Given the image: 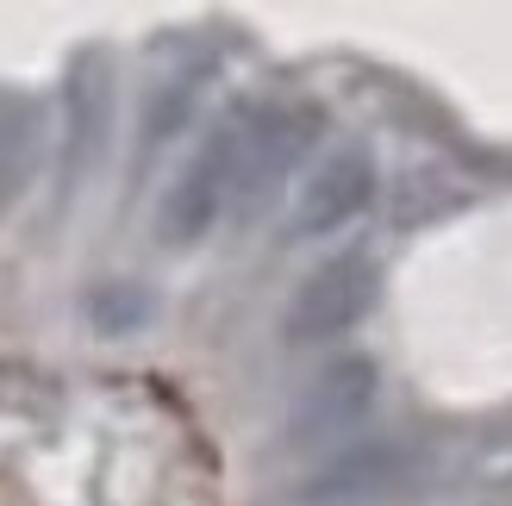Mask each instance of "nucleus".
Wrapping results in <instances>:
<instances>
[{"instance_id": "obj_1", "label": "nucleus", "mask_w": 512, "mask_h": 506, "mask_svg": "<svg viewBox=\"0 0 512 506\" xmlns=\"http://www.w3.org/2000/svg\"><path fill=\"white\" fill-rule=\"evenodd\" d=\"M256 113L263 107H238L232 119H219L200 150L182 163V175L169 182L163 207H157V238L169 250H188L213 232L219 219L244 213V175H250V144H256Z\"/></svg>"}, {"instance_id": "obj_2", "label": "nucleus", "mask_w": 512, "mask_h": 506, "mask_svg": "<svg viewBox=\"0 0 512 506\" xmlns=\"http://www.w3.org/2000/svg\"><path fill=\"white\" fill-rule=\"evenodd\" d=\"M375 400H381V369L369 357H338V363H325L313 382L300 388V400L288 407V450H338L350 444L356 432L369 425L375 413Z\"/></svg>"}, {"instance_id": "obj_3", "label": "nucleus", "mask_w": 512, "mask_h": 506, "mask_svg": "<svg viewBox=\"0 0 512 506\" xmlns=\"http://www.w3.org/2000/svg\"><path fill=\"white\" fill-rule=\"evenodd\" d=\"M369 307H375V263L350 250V257L319 263L294 288L288 313H281V332H288V344H325V338H344Z\"/></svg>"}, {"instance_id": "obj_4", "label": "nucleus", "mask_w": 512, "mask_h": 506, "mask_svg": "<svg viewBox=\"0 0 512 506\" xmlns=\"http://www.w3.org/2000/svg\"><path fill=\"white\" fill-rule=\"evenodd\" d=\"M369 200H375V163H369V150H356V144L331 150V157L306 175V188H300L294 238H331V232H344Z\"/></svg>"}, {"instance_id": "obj_5", "label": "nucleus", "mask_w": 512, "mask_h": 506, "mask_svg": "<svg viewBox=\"0 0 512 506\" xmlns=\"http://www.w3.org/2000/svg\"><path fill=\"white\" fill-rule=\"evenodd\" d=\"M394 482H400L394 450H350V457H338L325 475H313L300 488V506H375L394 494Z\"/></svg>"}]
</instances>
